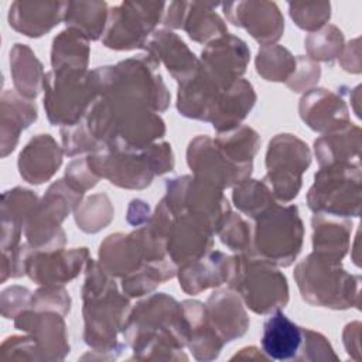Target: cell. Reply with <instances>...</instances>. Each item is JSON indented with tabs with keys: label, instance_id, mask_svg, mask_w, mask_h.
I'll return each mask as SVG.
<instances>
[{
	"label": "cell",
	"instance_id": "6da1fadb",
	"mask_svg": "<svg viewBox=\"0 0 362 362\" xmlns=\"http://www.w3.org/2000/svg\"><path fill=\"white\" fill-rule=\"evenodd\" d=\"M126 344L137 359H180L188 327L182 305L165 293H156L129 311L123 325Z\"/></svg>",
	"mask_w": 362,
	"mask_h": 362
},
{
	"label": "cell",
	"instance_id": "7a4b0ae2",
	"mask_svg": "<svg viewBox=\"0 0 362 362\" xmlns=\"http://www.w3.org/2000/svg\"><path fill=\"white\" fill-rule=\"evenodd\" d=\"M83 339L95 352H122L124 345L117 342V334L123 329L130 311V300L119 291L113 277L98 262L88 259L85 264V281L82 286Z\"/></svg>",
	"mask_w": 362,
	"mask_h": 362
},
{
	"label": "cell",
	"instance_id": "3957f363",
	"mask_svg": "<svg viewBox=\"0 0 362 362\" xmlns=\"http://www.w3.org/2000/svg\"><path fill=\"white\" fill-rule=\"evenodd\" d=\"M158 65L150 54H146L93 69L98 96L140 105L157 113L164 112L170 105V92L158 72Z\"/></svg>",
	"mask_w": 362,
	"mask_h": 362
},
{
	"label": "cell",
	"instance_id": "277c9868",
	"mask_svg": "<svg viewBox=\"0 0 362 362\" xmlns=\"http://www.w3.org/2000/svg\"><path fill=\"white\" fill-rule=\"evenodd\" d=\"M93 173L126 189H143L156 175L174 170V154L167 141L154 143L141 150L105 147L88 156Z\"/></svg>",
	"mask_w": 362,
	"mask_h": 362
},
{
	"label": "cell",
	"instance_id": "5b68a950",
	"mask_svg": "<svg viewBox=\"0 0 362 362\" xmlns=\"http://www.w3.org/2000/svg\"><path fill=\"white\" fill-rule=\"evenodd\" d=\"M294 279L303 300L311 305L332 310L359 305L361 277L342 269L341 260L310 253L297 263Z\"/></svg>",
	"mask_w": 362,
	"mask_h": 362
},
{
	"label": "cell",
	"instance_id": "8992f818",
	"mask_svg": "<svg viewBox=\"0 0 362 362\" xmlns=\"http://www.w3.org/2000/svg\"><path fill=\"white\" fill-rule=\"evenodd\" d=\"M228 284L256 314L274 313L288 303L286 276L277 266L252 252L235 255V266Z\"/></svg>",
	"mask_w": 362,
	"mask_h": 362
},
{
	"label": "cell",
	"instance_id": "52a82bcc",
	"mask_svg": "<svg viewBox=\"0 0 362 362\" xmlns=\"http://www.w3.org/2000/svg\"><path fill=\"white\" fill-rule=\"evenodd\" d=\"M42 89L49 123L62 127L79 123L99 93L93 71L51 69L44 76Z\"/></svg>",
	"mask_w": 362,
	"mask_h": 362
},
{
	"label": "cell",
	"instance_id": "ba28073f",
	"mask_svg": "<svg viewBox=\"0 0 362 362\" xmlns=\"http://www.w3.org/2000/svg\"><path fill=\"white\" fill-rule=\"evenodd\" d=\"M303 236L298 208L277 204L255 219L252 253L277 267H288L301 252Z\"/></svg>",
	"mask_w": 362,
	"mask_h": 362
},
{
	"label": "cell",
	"instance_id": "9c48e42d",
	"mask_svg": "<svg viewBox=\"0 0 362 362\" xmlns=\"http://www.w3.org/2000/svg\"><path fill=\"white\" fill-rule=\"evenodd\" d=\"M308 208L331 216H359L361 167L359 163H337L320 167L307 194Z\"/></svg>",
	"mask_w": 362,
	"mask_h": 362
},
{
	"label": "cell",
	"instance_id": "30bf717a",
	"mask_svg": "<svg viewBox=\"0 0 362 362\" xmlns=\"http://www.w3.org/2000/svg\"><path fill=\"white\" fill-rule=\"evenodd\" d=\"M82 197L65 180L51 184L24 226L27 243L35 250L62 249L66 238L61 223L82 202Z\"/></svg>",
	"mask_w": 362,
	"mask_h": 362
},
{
	"label": "cell",
	"instance_id": "8fae6325",
	"mask_svg": "<svg viewBox=\"0 0 362 362\" xmlns=\"http://www.w3.org/2000/svg\"><path fill=\"white\" fill-rule=\"evenodd\" d=\"M311 164L308 146L294 134H276L266 153L264 182L276 201L290 202L294 199L303 184V174Z\"/></svg>",
	"mask_w": 362,
	"mask_h": 362
},
{
	"label": "cell",
	"instance_id": "7c38bea8",
	"mask_svg": "<svg viewBox=\"0 0 362 362\" xmlns=\"http://www.w3.org/2000/svg\"><path fill=\"white\" fill-rule=\"evenodd\" d=\"M164 7L163 1H123L112 7L102 35L103 45L116 51L144 48L163 20Z\"/></svg>",
	"mask_w": 362,
	"mask_h": 362
},
{
	"label": "cell",
	"instance_id": "4fadbf2b",
	"mask_svg": "<svg viewBox=\"0 0 362 362\" xmlns=\"http://www.w3.org/2000/svg\"><path fill=\"white\" fill-rule=\"evenodd\" d=\"M158 206L164 221L167 256L177 267L211 252L216 230L208 218L189 211L173 214L163 199Z\"/></svg>",
	"mask_w": 362,
	"mask_h": 362
},
{
	"label": "cell",
	"instance_id": "5bb4252c",
	"mask_svg": "<svg viewBox=\"0 0 362 362\" xmlns=\"http://www.w3.org/2000/svg\"><path fill=\"white\" fill-rule=\"evenodd\" d=\"M163 202L173 214L189 211L208 218L216 232L230 212L223 191L194 175L167 180Z\"/></svg>",
	"mask_w": 362,
	"mask_h": 362
},
{
	"label": "cell",
	"instance_id": "9a60e30c",
	"mask_svg": "<svg viewBox=\"0 0 362 362\" xmlns=\"http://www.w3.org/2000/svg\"><path fill=\"white\" fill-rule=\"evenodd\" d=\"M187 163L195 178L222 191L249 178L253 170V163L236 164L226 160L208 136H197L189 141Z\"/></svg>",
	"mask_w": 362,
	"mask_h": 362
},
{
	"label": "cell",
	"instance_id": "2e32d148",
	"mask_svg": "<svg viewBox=\"0 0 362 362\" xmlns=\"http://www.w3.org/2000/svg\"><path fill=\"white\" fill-rule=\"evenodd\" d=\"M88 256L86 247L35 250L23 243L24 273L40 286H62L74 280L86 264Z\"/></svg>",
	"mask_w": 362,
	"mask_h": 362
},
{
	"label": "cell",
	"instance_id": "e0dca14e",
	"mask_svg": "<svg viewBox=\"0 0 362 362\" xmlns=\"http://www.w3.org/2000/svg\"><path fill=\"white\" fill-rule=\"evenodd\" d=\"M250 49L243 40L225 34L202 49L198 68L219 88L229 89L245 74Z\"/></svg>",
	"mask_w": 362,
	"mask_h": 362
},
{
	"label": "cell",
	"instance_id": "ac0fdd59",
	"mask_svg": "<svg viewBox=\"0 0 362 362\" xmlns=\"http://www.w3.org/2000/svg\"><path fill=\"white\" fill-rule=\"evenodd\" d=\"M226 20L245 28L262 47L279 41L284 31V18L274 1H230L222 4Z\"/></svg>",
	"mask_w": 362,
	"mask_h": 362
},
{
	"label": "cell",
	"instance_id": "d6986e66",
	"mask_svg": "<svg viewBox=\"0 0 362 362\" xmlns=\"http://www.w3.org/2000/svg\"><path fill=\"white\" fill-rule=\"evenodd\" d=\"M14 327L33 338L41 359L58 361L69 352L66 327L59 313L25 308L14 318Z\"/></svg>",
	"mask_w": 362,
	"mask_h": 362
},
{
	"label": "cell",
	"instance_id": "ffe728a7",
	"mask_svg": "<svg viewBox=\"0 0 362 362\" xmlns=\"http://www.w3.org/2000/svg\"><path fill=\"white\" fill-rule=\"evenodd\" d=\"M235 266V256L221 250H211L205 256L187 262L177 267L180 287L191 296L199 294L206 288L219 287L228 283Z\"/></svg>",
	"mask_w": 362,
	"mask_h": 362
},
{
	"label": "cell",
	"instance_id": "44dd1931",
	"mask_svg": "<svg viewBox=\"0 0 362 362\" xmlns=\"http://www.w3.org/2000/svg\"><path fill=\"white\" fill-rule=\"evenodd\" d=\"M300 117L315 132H329L349 123L345 100L335 92L324 88H313L300 99Z\"/></svg>",
	"mask_w": 362,
	"mask_h": 362
},
{
	"label": "cell",
	"instance_id": "7402d4cb",
	"mask_svg": "<svg viewBox=\"0 0 362 362\" xmlns=\"http://www.w3.org/2000/svg\"><path fill=\"white\" fill-rule=\"evenodd\" d=\"M158 64H164L170 75L178 83L191 78L197 69L199 59L187 47V44L170 30H156L144 45Z\"/></svg>",
	"mask_w": 362,
	"mask_h": 362
},
{
	"label": "cell",
	"instance_id": "603a6c76",
	"mask_svg": "<svg viewBox=\"0 0 362 362\" xmlns=\"http://www.w3.org/2000/svg\"><path fill=\"white\" fill-rule=\"evenodd\" d=\"M64 150L51 134L34 136L18 156L20 175L30 184L40 185L52 178L62 164Z\"/></svg>",
	"mask_w": 362,
	"mask_h": 362
},
{
	"label": "cell",
	"instance_id": "cb8c5ba5",
	"mask_svg": "<svg viewBox=\"0 0 362 362\" xmlns=\"http://www.w3.org/2000/svg\"><path fill=\"white\" fill-rule=\"evenodd\" d=\"M65 1H14L8 24L30 38H38L64 21Z\"/></svg>",
	"mask_w": 362,
	"mask_h": 362
},
{
	"label": "cell",
	"instance_id": "d4e9b609",
	"mask_svg": "<svg viewBox=\"0 0 362 362\" xmlns=\"http://www.w3.org/2000/svg\"><path fill=\"white\" fill-rule=\"evenodd\" d=\"M0 105V148L1 157H6L16 148L21 132L34 123L38 115L35 103L17 90H4Z\"/></svg>",
	"mask_w": 362,
	"mask_h": 362
},
{
	"label": "cell",
	"instance_id": "484cf974",
	"mask_svg": "<svg viewBox=\"0 0 362 362\" xmlns=\"http://www.w3.org/2000/svg\"><path fill=\"white\" fill-rule=\"evenodd\" d=\"M38 197L25 188L17 187L1 195V250L10 252L20 245L21 232L34 212Z\"/></svg>",
	"mask_w": 362,
	"mask_h": 362
},
{
	"label": "cell",
	"instance_id": "4316f807",
	"mask_svg": "<svg viewBox=\"0 0 362 362\" xmlns=\"http://www.w3.org/2000/svg\"><path fill=\"white\" fill-rule=\"evenodd\" d=\"M188 327L187 345L199 361L215 359L225 341L211 324L206 305L198 300H185L181 303Z\"/></svg>",
	"mask_w": 362,
	"mask_h": 362
},
{
	"label": "cell",
	"instance_id": "83f0119b",
	"mask_svg": "<svg viewBox=\"0 0 362 362\" xmlns=\"http://www.w3.org/2000/svg\"><path fill=\"white\" fill-rule=\"evenodd\" d=\"M211 324L225 342L242 337L249 328V317L240 297L233 290L214 291L206 301Z\"/></svg>",
	"mask_w": 362,
	"mask_h": 362
},
{
	"label": "cell",
	"instance_id": "f1b7e54d",
	"mask_svg": "<svg viewBox=\"0 0 362 362\" xmlns=\"http://www.w3.org/2000/svg\"><path fill=\"white\" fill-rule=\"evenodd\" d=\"M304 328L288 320L280 310L274 311L263 324L262 351L276 361L297 359L303 345Z\"/></svg>",
	"mask_w": 362,
	"mask_h": 362
},
{
	"label": "cell",
	"instance_id": "f546056e",
	"mask_svg": "<svg viewBox=\"0 0 362 362\" xmlns=\"http://www.w3.org/2000/svg\"><path fill=\"white\" fill-rule=\"evenodd\" d=\"M256 102V93L252 83L243 78L236 81L218 99L211 120L218 133L229 132L238 126L249 115Z\"/></svg>",
	"mask_w": 362,
	"mask_h": 362
},
{
	"label": "cell",
	"instance_id": "4dcf8cb0",
	"mask_svg": "<svg viewBox=\"0 0 362 362\" xmlns=\"http://www.w3.org/2000/svg\"><path fill=\"white\" fill-rule=\"evenodd\" d=\"M361 129L354 123L325 132L314 141L320 167L337 163H359Z\"/></svg>",
	"mask_w": 362,
	"mask_h": 362
},
{
	"label": "cell",
	"instance_id": "1f68e13d",
	"mask_svg": "<svg viewBox=\"0 0 362 362\" xmlns=\"http://www.w3.org/2000/svg\"><path fill=\"white\" fill-rule=\"evenodd\" d=\"M311 225L313 253L331 260H342L349 249L352 223L327 218L324 214H315Z\"/></svg>",
	"mask_w": 362,
	"mask_h": 362
},
{
	"label": "cell",
	"instance_id": "d6a6232c",
	"mask_svg": "<svg viewBox=\"0 0 362 362\" xmlns=\"http://www.w3.org/2000/svg\"><path fill=\"white\" fill-rule=\"evenodd\" d=\"M10 74L16 90L33 100L37 98L44 82L42 64L25 44H14L10 49Z\"/></svg>",
	"mask_w": 362,
	"mask_h": 362
},
{
	"label": "cell",
	"instance_id": "836d02e7",
	"mask_svg": "<svg viewBox=\"0 0 362 362\" xmlns=\"http://www.w3.org/2000/svg\"><path fill=\"white\" fill-rule=\"evenodd\" d=\"M109 7L106 1H65L64 23L78 30L89 41L99 40L106 28Z\"/></svg>",
	"mask_w": 362,
	"mask_h": 362
},
{
	"label": "cell",
	"instance_id": "e575fe53",
	"mask_svg": "<svg viewBox=\"0 0 362 362\" xmlns=\"http://www.w3.org/2000/svg\"><path fill=\"white\" fill-rule=\"evenodd\" d=\"M89 52V40L78 30L66 27L52 41V69L88 71Z\"/></svg>",
	"mask_w": 362,
	"mask_h": 362
},
{
	"label": "cell",
	"instance_id": "d590c367",
	"mask_svg": "<svg viewBox=\"0 0 362 362\" xmlns=\"http://www.w3.org/2000/svg\"><path fill=\"white\" fill-rule=\"evenodd\" d=\"M218 6L219 3H188L182 30L192 41L206 45L211 41L228 34L225 21L218 13H215Z\"/></svg>",
	"mask_w": 362,
	"mask_h": 362
},
{
	"label": "cell",
	"instance_id": "8d00e7d4",
	"mask_svg": "<svg viewBox=\"0 0 362 362\" xmlns=\"http://www.w3.org/2000/svg\"><path fill=\"white\" fill-rule=\"evenodd\" d=\"M212 140L219 153L236 164L253 163L260 147V136L249 126H238L229 132L218 133Z\"/></svg>",
	"mask_w": 362,
	"mask_h": 362
},
{
	"label": "cell",
	"instance_id": "74e56055",
	"mask_svg": "<svg viewBox=\"0 0 362 362\" xmlns=\"http://www.w3.org/2000/svg\"><path fill=\"white\" fill-rule=\"evenodd\" d=\"M177 274V266L171 260L151 262L137 272L122 279V290L127 297H141L156 290L164 281Z\"/></svg>",
	"mask_w": 362,
	"mask_h": 362
},
{
	"label": "cell",
	"instance_id": "f35d334b",
	"mask_svg": "<svg viewBox=\"0 0 362 362\" xmlns=\"http://www.w3.org/2000/svg\"><path fill=\"white\" fill-rule=\"evenodd\" d=\"M232 199L240 212L253 219L277 205L267 184L264 181L252 180L250 177L233 187Z\"/></svg>",
	"mask_w": 362,
	"mask_h": 362
},
{
	"label": "cell",
	"instance_id": "ab89813d",
	"mask_svg": "<svg viewBox=\"0 0 362 362\" xmlns=\"http://www.w3.org/2000/svg\"><path fill=\"white\" fill-rule=\"evenodd\" d=\"M255 64L263 79L286 82L296 69V57L283 45L272 44L260 47Z\"/></svg>",
	"mask_w": 362,
	"mask_h": 362
},
{
	"label": "cell",
	"instance_id": "60d3db41",
	"mask_svg": "<svg viewBox=\"0 0 362 362\" xmlns=\"http://www.w3.org/2000/svg\"><path fill=\"white\" fill-rule=\"evenodd\" d=\"M113 206L106 194H93L74 211L78 228L86 233H96L113 219Z\"/></svg>",
	"mask_w": 362,
	"mask_h": 362
},
{
	"label": "cell",
	"instance_id": "b9f144b4",
	"mask_svg": "<svg viewBox=\"0 0 362 362\" xmlns=\"http://www.w3.org/2000/svg\"><path fill=\"white\" fill-rule=\"evenodd\" d=\"M304 47L308 58L313 61L329 62L338 58L344 49L342 31L332 24H327L315 33H311L304 40Z\"/></svg>",
	"mask_w": 362,
	"mask_h": 362
},
{
	"label": "cell",
	"instance_id": "7bdbcfd3",
	"mask_svg": "<svg viewBox=\"0 0 362 362\" xmlns=\"http://www.w3.org/2000/svg\"><path fill=\"white\" fill-rule=\"evenodd\" d=\"M216 233L230 250L236 253L252 252V228L240 215L230 211Z\"/></svg>",
	"mask_w": 362,
	"mask_h": 362
},
{
	"label": "cell",
	"instance_id": "ee69618b",
	"mask_svg": "<svg viewBox=\"0 0 362 362\" xmlns=\"http://www.w3.org/2000/svg\"><path fill=\"white\" fill-rule=\"evenodd\" d=\"M288 13L294 24L311 33L327 25L331 17L329 3H288Z\"/></svg>",
	"mask_w": 362,
	"mask_h": 362
},
{
	"label": "cell",
	"instance_id": "f6af8a7d",
	"mask_svg": "<svg viewBox=\"0 0 362 362\" xmlns=\"http://www.w3.org/2000/svg\"><path fill=\"white\" fill-rule=\"evenodd\" d=\"M28 308L35 311H54L66 315L71 310V297L64 286H41L31 293Z\"/></svg>",
	"mask_w": 362,
	"mask_h": 362
},
{
	"label": "cell",
	"instance_id": "bcb514c9",
	"mask_svg": "<svg viewBox=\"0 0 362 362\" xmlns=\"http://www.w3.org/2000/svg\"><path fill=\"white\" fill-rule=\"evenodd\" d=\"M61 139H62L64 154H66L69 157H74V156L82 154V153L92 154V153H96V151L105 148L90 136L89 130L86 129V126L83 123V119L74 126L62 127Z\"/></svg>",
	"mask_w": 362,
	"mask_h": 362
},
{
	"label": "cell",
	"instance_id": "7dc6e473",
	"mask_svg": "<svg viewBox=\"0 0 362 362\" xmlns=\"http://www.w3.org/2000/svg\"><path fill=\"white\" fill-rule=\"evenodd\" d=\"M321 76L320 65L308 57L296 58V69L286 81V85L293 92H307L314 86Z\"/></svg>",
	"mask_w": 362,
	"mask_h": 362
},
{
	"label": "cell",
	"instance_id": "c3c4849f",
	"mask_svg": "<svg viewBox=\"0 0 362 362\" xmlns=\"http://www.w3.org/2000/svg\"><path fill=\"white\" fill-rule=\"evenodd\" d=\"M64 180L75 191H78L81 194H85L88 189L93 188L98 184L99 177L90 168L89 161H88V156H86V157L76 158V160L69 163V165L66 167Z\"/></svg>",
	"mask_w": 362,
	"mask_h": 362
},
{
	"label": "cell",
	"instance_id": "681fc988",
	"mask_svg": "<svg viewBox=\"0 0 362 362\" xmlns=\"http://www.w3.org/2000/svg\"><path fill=\"white\" fill-rule=\"evenodd\" d=\"M297 359H307V361H318V359H337L332 346L327 341L324 335L315 332L313 329L304 328L303 345Z\"/></svg>",
	"mask_w": 362,
	"mask_h": 362
},
{
	"label": "cell",
	"instance_id": "f907efd6",
	"mask_svg": "<svg viewBox=\"0 0 362 362\" xmlns=\"http://www.w3.org/2000/svg\"><path fill=\"white\" fill-rule=\"evenodd\" d=\"M3 359H41L38 348L30 335L8 337L1 344Z\"/></svg>",
	"mask_w": 362,
	"mask_h": 362
},
{
	"label": "cell",
	"instance_id": "816d5d0a",
	"mask_svg": "<svg viewBox=\"0 0 362 362\" xmlns=\"http://www.w3.org/2000/svg\"><path fill=\"white\" fill-rule=\"evenodd\" d=\"M31 293L21 286H11L3 290L0 297L1 314L4 318H16L23 310L28 308Z\"/></svg>",
	"mask_w": 362,
	"mask_h": 362
},
{
	"label": "cell",
	"instance_id": "f5cc1de1",
	"mask_svg": "<svg viewBox=\"0 0 362 362\" xmlns=\"http://www.w3.org/2000/svg\"><path fill=\"white\" fill-rule=\"evenodd\" d=\"M361 48H359V38L352 40L348 45L344 47L339 58V64L342 68L348 72L352 74H359L361 72Z\"/></svg>",
	"mask_w": 362,
	"mask_h": 362
},
{
	"label": "cell",
	"instance_id": "db71d44e",
	"mask_svg": "<svg viewBox=\"0 0 362 362\" xmlns=\"http://www.w3.org/2000/svg\"><path fill=\"white\" fill-rule=\"evenodd\" d=\"M188 10V1H171L163 16V24L167 28H182Z\"/></svg>",
	"mask_w": 362,
	"mask_h": 362
},
{
	"label": "cell",
	"instance_id": "11a10c76",
	"mask_svg": "<svg viewBox=\"0 0 362 362\" xmlns=\"http://www.w3.org/2000/svg\"><path fill=\"white\" fill-rule=\"evenodd\" d=\"M151 218L148 205L141 199H133L127 208V222L130 225L139 226L147 223Z\"/></svg>",
	"mask_w": 362,
	"mask_h": 362
}]
</instances>
